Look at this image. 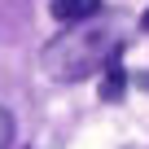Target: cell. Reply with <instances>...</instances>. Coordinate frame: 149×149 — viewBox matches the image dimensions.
Returning a JSON list of instances; mask_svg holds the SVG:
<instances>
[{"label": "cell", "mask_w": 149, "mask_h": 149, "mask_svg": "<svg viewBox=\"0 0 149 149\" xmlns=\"http://www.w3.org/2000/svg\"><path fill=\"white\" fill-rule=\"evenodd\" d=\"M123 48H127V40L118 35L114 22H92L88 18V22H74L61 35H53L40 48V66L57 84H79V79H92V74L110 70Z\"/></svg>", "instance_id": "1"}, {"label": "cell", "mask_w": 149, "mask_h": 149, "mask_svg": "<svg viewBox=\"0 0 149 149\" xmlns=\"http://www.w3.org/2000/svg\"><path fill=\"white\" fill-rule=\"evenodd\" d=\"M48 13H53L57 22L74 26V22L97 18V13H101V0H48Z\"/></svg>", "instance_id": "2"}, {"label": "cell", "mask_w": 149, "mask_h": 149, "mask_svg": "<svg viewBox=\"0 0 149 149\" xmlns=\"http://www.w3.org/2000/svg\"><path fill=\"white\" fill-rule=\"evenodd\" d=\"M123 84H127V74H123V66L114 61V66L105 70V79H101V101H118V97H123Z\"/></svg>", "instance_id": "3"}, {"label": "cell", "mask_w": 149, "mask_h": 149, "mask_svg": "<svg viewBox=\"0 0 149 149\" xmlns=\"http://www.w3.org/2000/svg\"><path fill=\"white\" fill-rule=\"evenodd\" d=\"M0 149H13V114L0 105Z\"/></svg>", "instance_id": "4"}, {"label": "cell", "mask_w": 149, "mask_h": 149, "mask_svg": "<svg viewBox=\"0 0 149 149\" xmlns=\"http://www.w3.org/2000/svg\"><path fill=\"white\" fill-rule=\"evenodd\" d=\"M140 31H149V9H145V18H140Z\"/></svg>", "instance_id": "5"}, {"label": "cell", "mask_w": 149, "mask_h": 149, "mask_svg": "<svg viewBox=\"0 0 149 149\" xmlns=\"http://www.w3.org/2000/svg\"><path fill=\"white\" fill-rule=\"evenodd\" d=\"M136 84H140V88H149V74H140V79H136Z\"/></svg>", "instance_id": "6"}]
</instances>
